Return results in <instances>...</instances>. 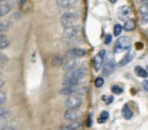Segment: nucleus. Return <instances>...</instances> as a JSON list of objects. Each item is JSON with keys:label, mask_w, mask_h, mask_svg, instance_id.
<instances>
[{"label": "nucleus", "mask_w": 148, "mask_h": 130, "mask_svg": "<svg viewBox=\"0 0 148 130\" xmlns=\"http://www.w3.org/2000/svg\"><path fill=\"white\" fill-rule=\"evenodd\" d=\"M6 124H7V120L3 119V117L0 118V129H3L6 126Z\"/></svg>", "instance_id": "473e14b6"}, {"label": "nucleus", "mask_w": 148, "mask_h": 130, "mask_svg": "<svg viewBox=\"0 0 148 130\" xmlns=\"http://www.w3.org/2000/svg\"><path fill=\"white\" fill-rule=\"evenodd\" d=\"M140 12L141 14H148V3H143L140 7Z\"/></svg>", "instance_id": "393cba45"}, {"label": "nucleus", "mask_w": 148, "mask_h": 130, "mask_svg": "<svg viewBox=\"0 0 148 130\" xmlns=\"http://www.w3.org/2000/svg\"><path fill=\"white\" fill-rule=\"evenodd\" d=\"M80 32V28L78 26H70V27H67L65 28L64 31H63V36L68 38V39H72L74 37H75Z\"/></svg>", "instance_id": "1a4fd4ad"}, {"label": "nucleus", "mask_w": 148, "mask_h": 130, "mask_svg": "<svg viewBox=\"0 0 148 130\" xmlns=\"http://www.w3.org/2000/svg\"><path fill=\"white\" fill-rule=\"evenodd\" d=\"M105 56H106V50H102L101 51H99L97 53V55L94 57L93 60V65L94 68L95 69V71H100L103 63H104V59H105Z\"/></svg>", "instance_id": "423d86ee"}, {"label": "nucleus", "mask_w": 148, "mask_h": 130, "mask_svg": "<svg viewBox=\"0 0 148 130\" xmlns=\"http://www.w3.org/2000/svg\"><path fill=\"white\" fill-rule=\"evenodd\" d=\"M140 22H141V24L142 25L148 24V14H142Z\"/></svg>", "instance_id": "c85d7f7f"}, {"label": "nucleus", "mask_w": 148, "mask_h": 130, "mask_svg": "<svg viewBox=\"0 0 148 130\" xmlns=\"http://www.w3.org/2000/svg\"><path fill=\"white\" fill-rule=\"evenodd\" d=\"M82 104V99L78 95H71L65 102V106L68 109H78Z\"/></svg>", "instance_id": "20e7f679"}, {"label": "nucleus", "mask_w": 148, "mask_h": 130, "mask_svg": "<svg viewBox=\"0 0 148 130\" xmlns=\"http://www.w3.org/2000/svg\"><path fill=\"white\" fill-rule=\"evenodd\" d=\"M76 86H64L62 89H60L59 94L62 96H71L75 94L76 92Z\"/></svg>", "instance_id": "4468645a"}, {"label": "nucleus", "mask_w": 148, "mask_h": 130, "mask_svg": "<svg viewBox=\"0 0 148 130\" xmlns=\"http://www.w3.org/2000/svg\"><path fill=\"white\" fill-rule=\"evenodd\" d=\"M111 42H112V36H111L110 34H108V35L106 36V37H105V39H104V43H105L106 45H108V44L111 43Z\"/></svg>", "instance_id": "c756f323"}, {"label": "nucleus", "mask_w": 148, "mask_h": 130, "mask_svg": "<svg viewBox=\"0 0 148 130\" xmlns=\"http://www.w3.org/2000/svg\"><path fill=\"white\" fill-rule=\"evenodd\" d=\"M108 118H109V113H108V111H102V112L101 113V115H100V116H99L97 122H98V123H100V124H103V123H105V122L108 121Z\"/></svg>", "instance_id": "aec40b11"}, {"label": "nucleus", "mask_w": 148, "mask_h": 130, "mask_svg": "<svg viewBox=\"0 0 148 130\" xmlns=\"http://www.w3.org/2000/svg\"><path fill=\"white\" fill-rule=\"evenodd\" d=\"M86 53H87L86 50L83 49L75 48V49L69 50L66 53V56L69 58H76V57H82V56H85Z\"/></svg>", "instance_id": "9d476101"}, {"label": "nucleus", "mask_w": 148, "mask_h": 130, "mask_svg": "<svg viewBox=\"0 0 148 130\" xmlns=\"http://www.w3.org/2000/svg\"><path fill=\"white\" fill-rule=\"evenodd\" d=\"M111 91L114 95H121L123 93V89L121 87H120L119 85H113L111 87Z\"/></svg>", "instance_id": "5701e85b"}, {"label": "nucleus", "mask_w": 148, "mask_h": 130, "mask_svg": "<svg viewBox=\"0 0 148 130\" xmlns=\"http://www.w3.org/2000/svg\"><path fill=\"white\" fill-rule=\"evenodd\" d=\"M64 118L66 121L69 122H76L80 118V113L77 111V109H68L64 113Z\"/></svg>", "instance_id": "6e6552de"}, {"label": "nucleus", "mask_w": 148, "mask_h": 130, "mask_svg": "<svg viewBox=\"0 0 148 130\" xmlns=\"http://www.w3.org/2000/svg\"><path fill=\"white\" fill-rule=\"evenodd\" d=\"M139 2H140V3H148V0H138Z\"/></svg>", "instance_id": "ea45409f"}, {"label": "nucleus", "mask_w": 148, "mask_h": 130, "mask_svg": "<svg viewBox=\"0 0 148 130\" xmlns=\"http://www.w3.org/2000/svg\"><path fill=\"white\" fill-rule=\"evenodd\" d=\"M10 45V42L5 40V39H1L0 40V50L5 49L6 47H8Z\"/></svg>", "instance_id": "a878e982"}, {"label": "nucleus", "mask_w": 148, "mask_h": 130, "mask_svg": "<svg viewBox=\"0 0 148 130\" xmlns=\"http://www.w3.org/2000/svg\"><path fill=\"white\" fill-rule=\"evenodd\" d=\"M131 45H132V40L130 37L127 36H121L116 40L114 45V53L119 54L123 51L128 50L131 48Z\"/></svg>", "instance_id": "f03ea898"}, {"label": "nucleus", "mask_w": 148, "mask_h": 130, "mask_svg": "<svg viewBox=\"0 0 148 130\" xmlns=\"http://www.w3.org/2000/svg\"><path fill=\"white\" fill-rule=\"evenodd\" d=\"M135 56V51L134 50H128V52L124 56V57L119 62V66L123 67L128 64Z\"/></svg>", "instance_id": "9b49d317"}, {"label": "nucleus", "mask_w": 148, "mask_h": 130, "mask_svg": "<svg viewBox=\"0 0 148 130\" xmlns=\"http://www.w3.org/2000/svg\"><path fill=\"white\" fill-rule=\"evenodd\" d=\"M78 0H56V3L61 8H69L77 3Z\"/></svg>", "instance_id": "dca6fc26"}, {"label": "nucleus", "mask_w": 148, "mask_h": 130, "mask_svg": "<svg viewBox=\"0 0 148 130\" xmlns=\"http://www.w3.org/2000/svg\"><path fill=\"white\" fill-rule=\"evenodd\" d=\"M122 30H123V27L121 24H119V23L115 24L114 27V36H119L121 34Z\"/></svg>", "instance_id": "4be33fe9"}, {"label": "nucleus", "mask_w": 148, "mask_h": 130, "mask_svg": "<svg viewBox=\"0 0 148 130\" xmlns=\"http://www.w3.org/2000/svg\"><path fill=\"white\" fill-rule=\"evenodd\" d=\"M131 15V10L128 6H121L117 11V17L121 21H127Z\"/></svg>", "instance_id": "0eeeda50"}, {"label": "nucleus", "mask_w": 148, "mask_h": 130, "mask_svg": "<svg viewBox=\"0 0 148 130\" xmlns=\"http://www.w3.org/2000/svg\"><path fill=\"white\" fill-rule=\"evenodd\" d=\"M3 1H4V0H0V3H1V2H3Z\"/></svg>", "instance_id": "37998d69"}, {"label": "nucleus", "mask_w": 148, "mask_h": 130, "mask_svg": "<svg viewBox=\"0 0 148 130\" xmlns=\"http://www.w3.org/2000/svg\"><path fill=\"white\" fill-rule=\"evenodd\" d=\"M113 101H114V96H109L107 98L106 103H107V104H110Z\"/></svg>", "instance_id": "c9c22d12"}, {"label": "nucleus", "mask_w": 148, "mask_h": 130, "mask_svg": "<svg viewBox=\"0 0 148 130\" xmlns=\"http://www.w3.org/2000/svg\"><path fill=\"white\" fill-rule=\"evenodd\" d=\"M134 71H135V74L140 78H147L148 77V74L147 70L144 69L142 67H140L139 65L134 67Z\"/></svg>", "instance_id": "f3484780"}, {"label": "nucleus", "mask_w": 148, "mask_h": 130, "mask_svg": "<svg viewBox=\"0 0 148 130\" xmlns=\"http://www.w3.org/2000/svg\"><path fill=\"white\" fill-rule=\"evenodd\" d=\"M8 114H9V109H8L0 107V118L5 117L6 116H8Z\"/></svg>", "instance_id": "bb28decb"}, {"label": "nucleus", "mask_w": 148, "mask_h": 130, "mask_svg": "<svg viewBox=\"0 0 148 130\" xmlns=\"http://www.w3.org/2000/svg\"><path fill=\"white\" fill-rule=\"evenodd\" d=\"M116 68L115 61L113 58H108L102 65V75L104 76H108L114 73Z\"/></svg>", "instance_id": "39448f33"}, {"label": "nucleus", "mask_w": 148, "mask_h": 130, "mask_svg": "<svg viewBox=\"0 0 148 130\" xmlns=\"http://www.w3.org/2000/svg\"><path fill=\"white\" fill-rule=\"evenodd\" d=\"M77 65V62L75 60V58H69L68 61L64 62L62 65V68L65 71H69L72 69H75Z\"/></svg>", "instance_id": "f8f14e48"}, {"label": "nucleus", "mask_w": 148, "mask_h": 130, "mask_svg": "<svg viewBox=\"0 0 148 130\" xmlns=\"http://www.w3.org/2000/svg\"><path fill=\"white\" fill-rule=\"evenodd\" d=\"M6 99H7L6 94H5L3 91L0 90V106H1V105H3V104L5 102Z\"/></svg>", "instance_id": "cd10ccee"}, {"label": "nucleus", "mask_w": 148, "mask_h": 130, "mask_svg": "<svg viewBox=\"0 0 148 130\" xmlns=\"http://www.w3.org/2000/svg\"><path fill=\"white\" fill-rule=\"evenodd\" d=\"M26 2H27V0H19V7L23 8V5L26 3Z\"/></svg>", "instance_id": "e433bc0d"}, {"label": "nucleus", "mask_w": 148, "mask_h": 130, "mask_svg": "<svg viewBox=\"0 0 148 130\" xmlns=\"http://www.w3.org/2000/svg\"><path fill=\"white\" fill-rule=\"evenodd\" d=\"M10 11V6L5 3H0V17L5 16Z\"/></svg>", "instance_id": "412c9836"}, {"label": "nucleus", "mask_w": 148, "mask_h": 130, "mask_svg": "<svg viewBox=\"0 0 148 130\" xmlns=\"http://www.w3.org/2000/svg\"><path fill=\"white\" fill-rule=\"evenodd\" d=\"M142 85H143V89L146 92H148V80H144L143 83H142Z\"/></svg>", "instance_id": "f704fd0d"}, {"label": "nucleus", "mask_w": 148, "mask_h": 130, "mask_svg": "<svg viewBox=\"0 0 148 130\" xmlns=\"http://www.w3.org/2000/svg\"><path fill=\"white\" fill-rule=\"evenodd\" d=\"M146 70H147V74H148V65L147 66V69H146Z\"/></svg>", "instance_id": "79ce46f5"}, {"label": "nucleus", "mask_w": 148, "mask_h": 130, "mask_svg": "<svg viewBox=\"0 0 148 130\" xmlns=\"http://www.w3.org/2000/svg\"><path fill=\"white\" fill-rule=\"evenodd\" d=\"M8 28H9L8 24H6V23H0V33L3 32V31L7 30Z\"/></svg>", "instance_id": "2f4dec72"}, {"label": "nucleus", "mask_w": 148, "mask_h": 130, "mask_svg": "<svg viewBox=\"0 0 148 130\" xmlns=\"http://www.w3.org/2000/svg\"><path fill=\"white\" fill-rule=\"evenodd\" d=\"M109 1H110V2H111L112 3H116V2H117L118 0H109Z\"/></svg>", "instance_id": "a19ab883"}, {"label": "nucleus", "mask_w": 148, "mask_h": 130, "mask_svg": "<svg viewBox=\"0 0 148 130\" xmlns=\"http://www.w3.org/2000/svg\"><path fill=\"white\" fill-rule=\"evenodd\" d=\"M64 63V59L61 56H55L51 59V65L54 67H59L62 66Z\"/></svg>", "instance_id": "a211bd4d"}, {"label": "nucleus", "mask_w": 148, "mask_h": 130, "mask_svg": "<svg viewBox=\"0 0 148 130\" xmlns=\"http://www.w3.org/2000/svg\"><path fill=\"white\" fill-rule=\"evenodd\" d=\"M104 79L102 78V77H101V76H99V77H97L96 79H95V87L96 88H101L103 85H104Z\"/></svg>", "instance_id": "b1692460"}, {"label": "nucleus", "mask_w": 148, "mask_h": 130, "mask_svg": "<svg viewBox=\"0 0 148 130\" xmlns=\"http://www.w3.org/2000/svg\"><path fill=\"white\" fill-rule=\"evenodd\" d=\"M3 85H4V82H3L2 79H0V89H1L2 87H3Z\"/></svg>", "instance_id": "4c0bfd02"}, {"label": "nucleus", "mask_w": 148, "mask_h": 130, "mask_svg": "<svg viewBox=\"0 0 148 130\" xmlns=\"http://www.w3.org/2000/svg\"><path fill=\"white\" fill-rule=\"evenodd\" d=\"M92 124H93V116H92V114H90L87 120V127L90 128L92 126Z\"/></svg>", "instance_id": "7c9ffc66"}, {"label": "nucleus", "mask_w": 148, "mask_h": 130, "mask_svg": "<svg viewBox=\"0 0 148 130\" xmlns=\"http://www.w3.org/2000/svg\"><path fill=\"white\" fill-rule=\"evenodd\" d=\"M135 27H136V22H135V20L133 19V18H128L127 21H125L123 29L126 31H132V30H134L135 29Z\"/></svg>", "instance_id": "2eb2a0df"}, {"label": "nucleus", "mask_w": 148, "mask_h": 130, "mask_svg": "<svg viewBox=\"0 0 148 130\" xmlns=\"http://www.w3.org/2000/svg\"><path fill=\"white\" fill-rule=\"evenodd\" d=\"M79 16L75 11H68L62 15L61 17V23L64 28L73 26L75 22L78 19Z\"/></svg>", "instance_id": "7ed1b4c3"}, {"label": "nucleus", "mask_w": 148, "mask_h": 130, "mask_svg": "<svg viewBox=\"0 0 148 130\" xmlns=\"http://www.w3.org/2000/svg\"><path fill=\"white\" fill-rule=\"evenodd\" d=\"M82 123L79 122H72L70 124L65 126L62 130H80L82 129Z\"/></svg>", "instance_id": "6ab92c4d"}, {"label": "nucleus", "mask_w": 148, "mask_h": 130, "mask_svg": "<svg viewBox=\"0 0 148 130\" xmlns=\"http://www.w3.org/2000/svg\"><path fill=\"white\" fill-rule=\"evenodd\" d=\"M8 60V58H7V56L6 55H4V54H3V53H0V63H5L6 61Z\"/></svg>", "instance_id": "72a5a7b5"}, {"label": "nucleus", "mask_w": 148, "mask_h": 130, "mask_svg": "<svg viewBox=\"0 0 148 130\" xmlns=\"http://www.w3.org/2000/svg\"><path fill=\"white\" fill-rule=\"evenodd\" d=\"M2 76V74H1V72H0V76Z\"/></svg>", "instance_id": "c03bdc74"}, {"label": "nucleus", "mask_w": 148, "mask_h": 130, "mask_svg": "<svg viewBox=\"0 0 148 130\" xmlns=\"http://www.w3.org/2000/svg\"><path fill=\"white\" fill-rule=\"evenodd\" d=\"M0 130H16L14 128H3V129H2Z\"/></svg>", "instance_id": "58836bf2"}, {"label": "nucleus", "mask_w": 148, "mask_h": 130, "mask_svg": "<svg viewBox=\"0 0 148 130\" xmlns=\"http://www.w3.org/2000/svg\"><path fill=\"white\" fill-rule=\"evenodd\" d=\"M88 70L85 68H79L76 69L67 71L63 77L62 84L63 86H77L80 81L86 76Z\"/></svg>", "instance_id": "f257e3e1"}, {"label": "nucleus", "mask_w": 148, "mask_h": 130, "mask_svg": "<svg viewBox=\"0 0 148 130\" xmlns=\"http://www.w3.org/2000/svg\"><path fill=\"white\" fill-rule=\"evenodd\" d=\"M121 114H122V116L124 117L125 120H130L134 116L133 110L131 109V108L129 107V105L127 104V103L123 106L122 110H121Z\"/></svg>", "instance_id": "ddd939ff"}]
</instances>
